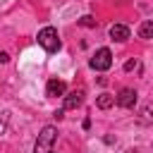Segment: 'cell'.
Listing matches in <instances>:
<instances>
[{"label":"cell","mask_w":153,"mask_h":153,"mask_svg":"<svg viewBox=\"0 0 153 153\" xmlns=\"http://www.w3.org/2000/svg\"><path fill=\"white\" fill-rule=\"evenodd\" d=\"M55 139H57V129L53 124H45L36 139V146H33V153H53V146H55Z\"/></svg>","instance_id":"cell-1"},{"label":"cell","mask_w":153,"mask_h":153,"mask_svg":"<svg viewBox=\"0 0 153 153\" xmlns=\"http://www.w3.org/2000/svg\"><path fill=\"white\" fill-rule=\"evenodd\" d=\"M38 45L45 50V53H57L60 50V36H57V31L53 29V26H43L41 31H38Z\"/></svg>","instance_id":"cell-2"},{"label":"cell","mask_w":153,"mask_h":153,"mask_svg":"<svg viewBox=\"0 0 153 153\" xmlns=\"http://www.w3.org/2000/svg\"><path fill=\"white\" fill-rule=\"evenodd\" d=\"M88 65H91V69L105 72V69H110V67H112V53H110L108 48H98V50H96V55L88 60Z\"/></svg>","instance_id":"cell-3"},{"label":"cell","mask_w":153,"mask_h":153,"mask_svg":"<svg viewBox=\"0 0 153 153\" xmlns=\"http://www.w3.org/2000/svg\"><path fill=\"white\" fill-rule=\"evenodd\" d=\"M115 103H117L120 108L131 110V108L136 105V91H134V88H122V91H120V96L115 98Z\"/></svg>","instance_id":"cell-4"},{"label":"cell","mask_w":153,"mask_h":153,"mask_svg":"<svg viewBox=\"0 0 153 153\" xmlns=\"http://www.w3.org/2000/svg\"><path fill=\"white\" fill-rule=\"evenodd\" d=\"M65 91H67V84H65L62 79H50L48 86H45V96H50V98L65 96Z\"/></svg>","instance_id":"cell-5"},{"label":"cell","mask_w":153,"mask_h":153,"mask_svg":"<svg viewBox=\"0 0 153 153\" xmlns=\"http://www.w3.org/2000/svg\"><path fill=\"white\" fill-rule=\"evenodd\" d=\"M84 103V91H72L65 96V110H76Z\"/></svg>","instance_id":"cell-6"},{"label":"cell","mask_w":153,"mask_h":153,"mask_svg":"<svg viewBox=\"0 0 153 153\" xmlns=\"http://www.w3.org/2000/svg\"><path fill=\"white\" fill-rule=\"evenodd\" d=\"M110 38L124 43V41L129 38V29H127L124 24H112V26H110Z\"/></svg>","instance_id":"cell-7"},{"label":"cell","mask_w":153,"mask_h":153,"mask_svg":"<svg viewBox=\"0 0 153 153\" xmlns=\"http://www.w3.org/2000/svg\"><path fill=\"white\" fill-rule=\"evenodd\" d=\"M96 105H98L100 110H108L110 105H115V96H110V93H100L98 100H96Z\"/></svg>","instance_id":"cell-8"},{"label":"cell","mask_w":153,"mask_h":153,"mask_svg":"<svg viewBox=\"0 0 153 153\" xmlns=\"http://www.w3.org/2000/svg\"><path fill=\"white\" fill-rule=\"evenodd\" d=\"M139 38H153V22H151V19L141 22V26H139Z\"/></svg>","instance_id":"cell-9"},{"label":"cell","mask_w":153,"mask_h":153,"mask_svg":"<svg viewBox=\"0 0 153 153\" xmlns=\"http://www.w3.org/2000/svg\"><path fill=\"white\" fill-rule=\"evenodd\" d=\"M79 24H81V26H96V19H93L91 14H84V17L79 19Z\"/></svg>","instance_id":"cell-10"},{"label":"cell","mask_w":153,"mask_h":153,"mask_svg":"<svg viewBox=\"0 0 153 153\" xmlns=\"http://www.w3.org/2000/svg\"><path fill=\"white\" fill-rule=\"evenodd\" d=\"M131 69H139V62L136 60H127L124 62V72H131Z\"/></svg>","instance_id":"cell-11"},{"label":"cell","mask_w":153,"mask_h":153,"mask_svg":"<svg viewBox=\"0 0 153 153\" xmlns=\"http://www.w3.org/2000/svg\"><path fill=\"white\" fill-rule=\"evenodd\" d=\"M7 115H10V112H5V117L0 120V134H2V131H5V127H7Z\"/></svg>","instance_id":"cell-12"},{"label":"cell","mask_w":153,"mask_h":153,"mask_svg":"<svg viewBox=\"0 0 153 153\" xmlns=\"http://www.w3.org/2000/svg\"><path fill=\"white\" fill-rule=\"evenodd\" d=\"M7 60H10V55H7V53H0V62H2V65H5V62H7Z\"/></svg>","instance_id":"cell-13"}]
</instances>
